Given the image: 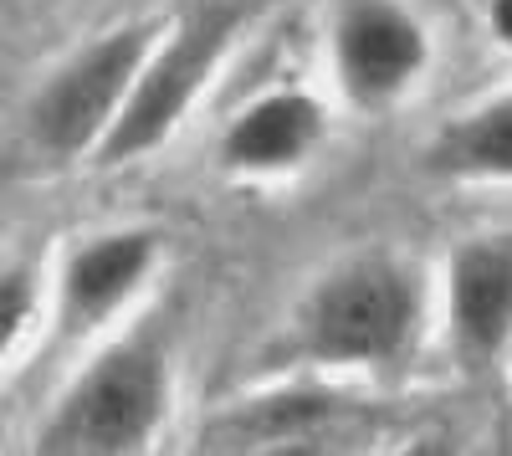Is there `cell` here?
<instances>
[{
	"instance_id": "6",
	"label": "cell",
	"mask_w": 512,
	"mask_h": 456,
	"mask_svg": "<svg viewBox=\"0 0 512 456\" xmlns=\"http://www.w3.org/2000/svg\"><path fill=\"white\" fill-rule=\"evenodd\" d=\"M451 328L466 359H492L512 339V236L466 241L451 262Z\"/></svg>"
},
{
	"instance_id": "11",
	"label": "cell",
	"mask_w": 512,
	"mask_h": 456,
	"mask_svg": "<svg viewBox=\"0 0 512 456\" xmlns=\"http://www.w3.org/2000/svg\"><path fill=\"white\" fill-rule=\"evenodd\" d=\"M31 308H36V287H31V277H26L21 267L0 272V354H6V349L21 339V328H26Z\"/></svg>"
},
{
	"instance_id": "12",
	"label": "cell",
	"mask_w": 512,
	"mask_h": 456,
	"mask_svg": "<svg viewBox=\"0 0 512 456\" xmlns=\"http://www.w3.org/2000/svg\"><path fill=\"white\" fill-rule=\"evenodd\" d=\"M492 31L502 47H512V0H492Z\"/></svg>"
},
{
	"instance_id": "3",
	"label": "cell",
	"mask_w": 512,
	"mask_h": 456,
	"mask_svg": "<svg viewBox=\"0 0 512 456\" xmlns=\"http://www.w3.org/2000/svg\"><path fill=\"white\" fill-rule=\"evenodd\" d=\"M415 328V282L390 257L333 267L297 313V344L328 364L395 359Z\"/></svg>"
},
{
	"instance_id": "4",
	"label": "cell",
	"mask_w": 512,
	"mask_h": 456,
	"mask_svg": "<svg viewBox=\"0 0 512 456\" xmlns=\"http://www.w3.org/2000/svg\"><path fill=\"white\" fill-rule=\"evenodd\" d=\"M154 31H159L154 21H134L93 41L88 52H77L31 103L36 144L52 154H82L88 144H98L108 134L118 103L134 88V77L154 47Z\"/></svg>"
},
{
	"instance_id": "5",
	"label": "cell",
	"mask_w": 512,
	"mask_h": 456,
	"mask_svg": "<svg viewBox=\"0 0 512 456\" xmlns=\"http://www.w3.org/2000/svg\"><path fill=\"white\" fill-rule=\"evenodd\" d=\"M431 47H425L420 21L395 6V0H344L333 16V67L338 88L359 108H379L400 98L425 72Z\"/></svg>"
},
{
	"instance_id": "8",
	"label": "cell",
	"mask_w": 512,
	"mask_h": 456,
	"mask_svg": "<svg viewBox=\"0 0 512 456\" xmlns=\"http://www.w3.org/2000/svg\"><path fill=\"white\" fill-rule=\"evenodd\" d=\"M318 139H323V108L308 93H267L226 129L221 159L246 175L292 170L313 154Z\"/></svg>"
},
{
	"instance_id": "7",
	"label": "cell",
	"mask_w": 512,
	"mask_h": 456,
	"mask_svg": "<svg viewBox=\"0 0 512 456\" xmlns=\"http://www.w3.org/2000/svg\"><path fill=\"white\" fill-rule=\"evenodd\" d=\"M149 262H154L149 231H113V236L88 241L82 252H72L62 272V328L67 334L98 328L144 282Z\"/></svg>"
},
{
	"instance_id": "2",
	"label": "cell",
	"mask_w": 512,
	"mask_h": 456,
	"mask_svg": "<svg viewBox=\"0 0 512 456\" xmlns=\"http://www.w3.org/2000/svg\"><path fill=\"white\" fill-rule=\"evenodd\" d=\"M164 395L169 380H164L159 344L149 334L123 339L72 380V390L52 410V421L36 431V446L57 456L139 451L164 416Z\"/></svg>"
},
{
	"instance_id": "10",
	"label": "cell",
	"mask_w": 512,
	"mask_h": 456,
	"mask_svg": "<svg viewBox=\"0 0 512 456\" xmlns=\"http://www.w3.org/2000/svg\"><path fill=\"white\" fill-rule=\"evenodd\" d=\"M338 400L333 395H272L256 400V410H241V416L221 421L216 436L226 446H267V441H303L313 436L323 421H333Z\"/></svg>"
},
{
	"instance_id": "1",
	"label": "cell",
	"mask_w": 512,
	"mask_h": 456,
	"mask_svg": "<svg viewBox=\"0 0 512 456\" xmlns=\"http://www.w3.org/2000/svg\"><path fill=\"white\" fill-rule=\"evenodd\" d=\"M246 21L241 0H195V6L180 16L175 36L164 47L144 57L134 88L118 103L108 134L98 139V159L103 164H128L149 154L154 144H164L169 134L180 129V118L190 113V103L200 98V88L216 77L226 47L236 26Z\"/></svg>"
},
{
	"instance_id": "9",
	"label": "cell",
	"mask_w": 512,
	"mask_h": 456,
	"mask_svg": "<svg viewBox=\"0 0 512 456\" xmlns=\"http://www.w3.org/2000/svg\"><path fill=\"white\" fill-rule=\"evenodd\" d=\"M425 170L446 180H512V93L446 123L425 149Z\"/></svg>"
}]
</instances>
